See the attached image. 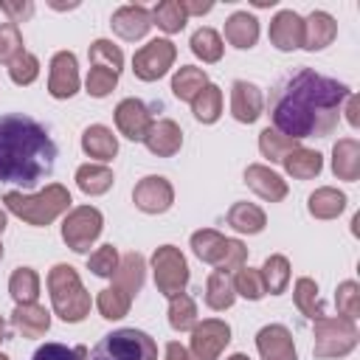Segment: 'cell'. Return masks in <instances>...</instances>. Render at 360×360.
<instances>
[{"label": "cell", "instance_id": "cell-1", "mask_svg": "<svg viewBox=\"0 0 360 360\" xmlns=\"http://www.w3.org/2000/svg\"><path fill=\"white\" fill-rule=\"evenodd\" d=\"M349 87L338 79L321 76L312 68H298L287 73L270 93L273 129L292 141L326 138L340 121Z\"/></svg>", "mask_w": 360, "mask_h": 360}, {"label": "cell", "instance_id": "cell-2", "mask_svg": "<svg viewBox=\"0 0 360 360\" xmlns=\"http://www.w3.org/2000/svg\"><path fill=\"white\" fill-rule=\"evenodd\" d=\"M56 143L51 132L25 112L0 115V183L34 188L56 166Z\"/></svg>", "mask_w": 360, "mask_h": 360}, {"label": "cell", "instance_id": "cell-3", "mask_svg": "<svg viewBox=\"0 0 360 360\" xmlns=\"http://www.w3.org/2000/svg\"><path fill=\"white\" fill-rule=\"evenodd\" d=\"M3 202L6 208L20 217L22 222L34 225V228H42V225H51L59 214H65L70 208V191L59 183H51L45 186L39 194H22V191H6L3 194Z\"/></svg>", "mask_w": 360, "mask_h": 360}, {"label": "cell", "instance_id": "cell-4", "mask_svg": "<svg viewBox=\"0 0 360 360\" xmlns=\"http://www.w3.org/2000/svg\"><path fill=\"white\" fill-rule=\"evenodd\" d=\"M48 292L53 312L65 323H79L90 312V292L84 290L76 267L70 264H53L48 273Z\"/></svg>", "mask_w": 360, "mask_h": 360}, {"label": "cell", "instance_id": "cell-5", "mask_svg": "<svg viewBox=\"0 0 360 360\" xmlns=\"http://www.w3.org/2000/svg\"><path fill=\"white\" fill-rule=\"evenodd\" d=\"M191 250L200 262H205L222 273H236L248 262V248L239 239H228L214 228L194 231L191 233Z\"/></svg>", "mask_w": 360, "mask_h": 360}, {"label": "cell", "instance_id": "cell-6", "mask_svg": "<svg viewBox=\"0 0 360 360\" xmlns=\"http://www.w3.org/2000/svg\"><path fill=\"white\" fill-rule=\"evenodd\" d=\"M87 360H158V343L141 329H115L87 352Z\"/></svg>", "mask_w": 360, "mask_h": 360}, {"label": "cell", "instance_id": "cell-7", "mask_svg": "<svg viewBox=\"0 0 360 360\" xmlns=\"http://www.w3.org/2000/svg\"><path fill=\"white\" fill-rule=\"evenodd\" d=\"M315 323V349L312 354L318 360H332V357H346L357 346V326L349 318H318Z\"/></svg>", "mask_w": 360, "mask_h": 360}, {"label": "cell", "instance_id": "cell-8", "mask_svg": "<svg viewBox=\"0 0 360 360\" xmlns=\"http://www.w3.org/2000/svg\"><path fill=\"white\" fill-rule=\"evenodd\" d=\"M101 228H104L101 211L93 208V205H79V208H73L65 217V222H62V239H65V245L70 250L87 253L90 245L101 236Z\"/></svg>", "mask_w": 360, "mask_h": 360}, {"label": "cell", "instance_id": "cell-9", "mask_svg": "<svg viewBox=\"0 0 360 360\" xmlns=\"http://www.w3.org/2000/svg\"><path fill=\"white\" fill-rule=\"evenodd\" d=\"M152 270H155V284L166 298L180 295L188 284V264H186L183 253L174 245H160L155 250Z\"/></svg>", "mask_w": 360, "mask_h": 360}, {"label": "cell", "instance_id": "cell-10", "mask_svg": "<svg viewBox=\"0 0 360 360\" xmlns=\"http://www.w3.org/2000/svg\"><path fill=\"white\" fill-rule=\"evenodd\" d=\"M177 59V48L172 39H149L141 51L132 56V70L141 82H158L169 73V68Z\"/></svg>", "mask_w": 360, "mask_h": 360}, {"label": "cell", "instance_id": "cell-11", "mask_svg": "<svg viewBox=\"0 0 360 360\" xmlns=\"http://www.w3.org/2000/svg\"><path fill=\"white\" fill-rule=\"evenodd\" d=\"M231 343V326L219 318H208L191 329V360H219L222 349Z\"/></svg>", "mask_w": 360, "mask_h": 360}, {"label": "cell", "instance_id": "cell-12", "mask_svg": "<svg viewBox=\"0 0 360 360\" xmlns=\"http://www.w3.org/2000/svg\"><path fill=\"white\" fill-rule=\"evenodd\" d=\"M132 202L135 208H141L143 214H163L172 208L174 202V188L166 177L160 174H146L143 180L135 183L132 188Z\"/></svg>", "mask_w": 360, "mask_h": 360}, {"label": "cell", "instance_id": "cell-13", "mask_svg": "<svg viewBox=\"0 0 360 360\" xmlns=\"http://www.w3.org/2000/svg\"><path fill=\"white\" fill-rule=\"evenodd\" d=\"M79 90V65H76V53L70 51H59L51 59V70H48V93L53 98H70Z\"/></svg>", "mask_w": 360, "mask_h": 360}, {"label": "cell", "instance_id": "cell-14", "mask_svg": "<svg viewBox=\"0 0 360 360\" xmlns=\"http://www.w3.org/2000/svg\"><path fill=\"white\" fill-rule=\"evenodd\" d=\"M115 127L129 141H143L152 127V112L141 98H124L115 107Z\"/></svg>", "mask_w": 360, "mask_h": 360}, {"label": "cell", "instance_id": "cell-15", "mask_svg": "<svg viewBox=\"0 0 360 360\" xmlns=\"http://www.w3.org/2000/svg\"><path fill=\"white\" fill-rule=\"evenodd\" d=\"M110 25L112 31L127 39V42H135V39H143L152 28V14L146 6H138V3H127L121 8H115V14L110 17Z\"/></svg>", "mask_w": 360, "mask_h": 360}, {"label": "cell", "instance_id": "cell-16", "mask_svg": "<svg viewBox=\"0 0 360 360\" xmlns=\"http://www.w3.org/2000/svg\"><path fill=\"white\" fill-rule=\"evenodd\" d=\"M256 349L262 360H298L295 357V343L287 326L281 323H267L256 332Z\"/></svg>", "mask_w": 360, "mask_h": 360}, {"label": "cell", "instance_id": "cell-17", "mask_svg": "<svg viewBox=\"0 0 360 360\" xmlns=\"http://www.w3.org/2000/svg\"><path fill=\"white\" fill-rule=\"evenodd\" d=\"M264 110V98H262V90L253 84V82H245V79H236L231 84V115L239 121V124H253Z\"/></svg>", "mask_w": 360, "mask_h": 360}, {"label": "cell", "instance_id": "cell-18", "mask_svg": "<svg viewBox=\"0 0 360 360\" xmlns=\"http://www.w3.org/2000/svg\"><path fill=\"white\" fill-rule=\"evenodd\" d=\"M270 42L278 51H295L304 42V20L292 11V8H281L273 20H270Z\"/></svg>", "mask_w": 360, "mask_h": 360}, {"label": "cell", "instance_id": "cell-19", "mask_svg": "<svg viewBox=\"0 0 360 360\" xmlns=\"http://www.w3.org/2000/svg\"><path fill=\"white\" fill-rule=\"evenodd\" d=\"M146 149L158 158H172L180 152L183 146V129L172 121V118H160V121H152L146 138H143Z\"/></svg>", "mask_w": 360, "mask_h": 360}, {"label": "cell", "instance_id": "cell-20", "mask_svg": "<svg viewBox=\"0 0 360 360\" xmlns=\"http://www.w3.org/2000/svg\"><path fill=\"white\" fill-rule=\"evenodd\" d=\"M245 183L267 202H281L287 197V180H281V174H276L270 166L253 163L245 169Z\"/></svg>", "mask_w": 360, "mask_h": 360}, {"label": "cell", "instance_id": "cell-21", "mask_svg": "<svg viewBox=\"0 0 360 360\" xmlns=\"http://www.w3.org/2000/svg\"><path fill=\"white\" fill-rule=\"evenodd\" d=\"M143 276H146V262H143V256L135 253V250H129V253H124V256L118 259V267H115V273H112V281H115L112 287H118L121 292H127V295L132 298V295L141 292Z\"/></svg>", "mask_w": 360, "mask_h": 360}, {"label": "cell", "instance_id": "cell-22", "mask_svg": "<svg viewBox=\"0 0 360 360\" xmlns=\"http://www.w3.org/2000/svg\"><path fill=\"white\" fill-rule=\"evenodd\" d=\"M335 37H338L335 17L326 14V11H312L304 20V42H301V48H307V51H323L326 45H332Z\"/></svg>", "mask_w": 360, "mask_h": 360}, {"label": "cell", "instance_id": "cell-23", "mask_svg": "<svg viewBox=\"0 0 360 360\" xmlns=\"http://www.w3.org/2000/svg\"><path fill=\"white\" fill-rule=\"evenodd\" d=\"M11 326L22 335V338H42L51 326V312L39 304H17L11 312Z\"/></svg>", "mask_w": 360, "mask_h": 360}, {"label": "cell", "instance_id": "cell-24", "mask_svg": "<svg viewBox=\"0 0 360 360\" xmlns=\"http://www.w3.org/2000/svg\"><path fill=\"white\" fill-rule=\"evenodd\" d=\"M82 149H84L87 158H96V160L107 163V160H112L118 155V141H115L110 127L93 124V127H87L82 132Z\"/></svg>", "mask_w": 360, "mask_h": 360}, {"label": "cell", "instance_id": "cell-25", "mask_svg": "<svg viewBox=\"0 0 360 360\" xmlns=\"http://www.w3.org/2000/svg\"><path fill=\"white\" fill-rule=\"evenodd\" d=\"M225 39L239 51L253 48L256 39H259V20L248 11H233L225 20Z\"/></svg>", "mask_w": 360, "mask_h": 360}, {"label": "cell", "instance_id": "cell-26", "mask_svg": "<svg viewBox=\"0 0 360 360\" xmlns=\"http://www.w3.org/2000/svg\"><path fill=\"white\" fill-rule=\"evenodd\" d=\"M332 172L340 180L354 183L360 177V143L354 138H343L332 149Z\"/></svg>", "mask_w": 360, "mask_h": 360}, {"label": "cell", "instance_id": "cell-27", "mask_svg": "<svg viewBox=\"0 0 360 360\" xmlns=\"http://www.w3.org/2000/svg\"><path fill=\"white\" fill-rule=\"evenodd\" d=\"M281 163H284L287 174L295 177V180H312V177H318L321 169H323V158H321V152L307 149V146H295L290 155H284Z\"/></svg>", "mask_w": 360, "mask_h": 360}, {"label": "cell", "instance_id": "cell-28", "mask_svg": "<svg viewBox=\"0 0 360 360\" xmlns=\"http://www.w3.org/2000/svg\"><path fill=\"white\" fill-rule=\"evenodd\" d=\"M307 208L315 219H335L343 208H346V194L332 188V186H323V188H315L307 200Z\"/></svg>", "mask_w": 360, "mask_h": 360}, {"label": "cell", "instance_id": "cell-29", "mask_svg": "<svg viewBox=\"0 0 360 360\" xmlns=\"http://www.w3.org/2000/svg\"><path fill=\"white\" fill-rule=\"evenodd\" d=\"M112 183H115V177L104 163H84V166L76 169V186L90 197H98V194L110 191Z\"/></svg>", "mask_w": 360, "mask_h": 360}, {"label": "cell", "instance_id": "cell-30", "mask_svg": "<svg viewBox=\"0 0 360 360\" xmlns=\"http://www.w3.org/2000/svg\"><path fill=\"white\" fill-rule=\"evenodd\" d=\"M225 219H228V225H231L233 231H239V233H262L264 225H267L264 211H262L259 205H253V202H233Z\"/></svg>", "mask_w": 360, "mask_h": 360}, {"label": "cell", "instance_id": "cell-31", "mask_svg": "<svg viewBox=\"0 0 360 360\" xmlns=\"http://www.w3.org/2000/svg\"><path fill=\"white\" fill-rule=\"evenodd\" d=\"M236 301V292H233V281H231V273H222V270H214L205 281V304L217 312L233 307Z\"/></svg>", "mask_w": 360, "mask_h": 360}, {"label": "cell", "instance_id": "cell-32", "mask_svg": "<svg viewBox=\"0 0 360 360\" xmlns=\"http://www.w3.org/2000/svg\"><path fill=\"white\" fill-rule=\"evenodd\" d=\"M208 84V76L202 68H194V65H183L177 68V73L172 76V93L180 98V101H194V96Z\"/></svg>", "mask_w": 360, "mask_h": 360}, {"label": "cell", "instance_id": "cell-33", "mask_svg": "<svg viewBox=\"0 0 360 360\" xmlns=\"http://www.w3.org/2000/svg\"><path fill=\"white\" fill-rule=\"evenodd\" d=\"M259 273H262V281H264V292H270V295H281L290 284V262L281 253L267 256Z\"/></svg>", "mask_w": 360, "mask_h": 360}, {"label": "cell", "instance_id": "cell-34", "mask_svg": "<svg viewBox=\"0 0 360 360\" xmlns=\"http://www.w3.org/2000/svg\"><path fill=\"white\" fill-rule=\"evenodd\" d=\"M149 14H152V25H158L166 34H177L188 22V14L183 11V3L180 0H160Z\"/></svg>", "mask_w": 360, "mask_h": 360}, {"label": "cell", "instance_id": "cell-35", "mask_svg": "<svg viewBox=\"0 0 360 360\" xmlns=\"http://www.w3.org/2000/svg\"><path fill=\"white\" fill-rule=\"evenodd\" d=\"M191 112H194V118L202 121V124H214V121H219V115H222V90H219L217 84L208 82V84L194 96V101H191Z\"/></svg>", "mask_w": 360, "mask_h": 360}, {"label": "cell", "instance_id": "cell-36", "mask_svg": "<svg viewBox=\"0 0 360 360\" xmlns=\"http://www.w3.org/2000/svg\"><path fill=\"white\" fill-rule=\"evenodd\" d=\"M8 292L17 304H37L39 298V276L34 267H17L8 278Z\"/></svg>", "mask_w": 360, "mask_h": 360}, {"label": "cell", "instance_id": "cell-37", "mask_svg": "<svg viewBox=\"0 0 360 360\" xmlns=\"http://www.w3.org/2000/svg\"><path fill=\"white\" fill-rule=\"evenodd\" d=\"M292 298H295V307L301 309V315H307L309 321H318L323 318V301L318 298V284L309 278V276H301L292 287Z\"/></svg>", "mask_w": 360, "mask_h": 360}, {"label": "cell", "instance_id": "cell-38", "mask_svg": "<svg viewBox=\"0 0 360 360\" xmlns=\"http://www.w3.org/2000/svg\"><path fill=\"white\" fill-rule=\"evenodd\" d=\"M169 326L174 332H191L197 326V304L191 295L180 292L169 298Z\"/></svg>", "mask_w": 360, "mask_h": 360}, {"label": "cell", "instance_id": "cell-39", "mask_svg": "<svg viewBox=\"0 0 360 360\" xmlns=\"http://www.w3.org/2000/svg\"><path fill=\"white\" fill-rule=\"evenodd\" d=\"M191 53L197 56V59H202V62H208V65H214V62H219L222 59V37L214 31V28H197L194 34H191Z\"/></svg>", "mask_w": 360, "mask_h": 360}, {"label": "cell", "instance_id": "cell-40", "mask_svg": "<svg viewBox=\"0 0 360 360\" xmlns=\"http://www.w3.org/2000/svg\"><path fill=\"white\" fill-rule=\"evenodd\" d=\"M295 146H298V141L281 135V132L273 129V127H267V129L259 132V149H262V155H264L270 163H281L284 155H290Z\"/></svg>", "mask_w": 360, "mask_h": 360}, {"label": "cell", "instance_id": "cell-41", "mask_svg": "<svg viewBox=\"0 0 360 360\" xmlns=\"http://www.w3.org/2000/svg\"><path fill=\"white\" fill-rule=\"evenodd\" d=\"M129 307H132V298H129L127 292H121L118 287H107V290H101L98 298H96V309H98L101 318H107V321L124 318V315L129 312Z\"/></svg>", "mask_w": 360, "mask_h": 360}, {"label": "cell", "instance_id": "cell-42", "mask_svg": "<svg viewBox=\"0 0 360 360\" xmlns=\"http://www.w3.org/2000/svg\"><path fill=\"white\" fill-rule=\"evenodd\" d=\"M231 281H233V292L236 295H242V298H248V301H259V298H264L267 292H264V281H262V273L259 270H253V267H239L233 276H231Z\"/></svg>", "mask_w": 360, "mask_h": 360}, {"label": "cell", "instance_id": "cell-43", "mask_svg": "<svg viewBox=\"0 0 360 360\" xmlns=\"http://www.w3.org/2000/svg\"><path fill=\"white\" fill-rule=\"evenodd\" d=\"M8 76H11V82L20 84V87L34 84L37 76H39V59H37L31 51L22 48V51L8 62Z\"/></svg>", "mask_w": 360, "mask_h": 360}, {"label": "cell", "instance_id": "cell-44", "mask_svg": "<svg viewBox=\"0 0 360 360\" xmlns=\"http://www.w3.org/2000/svg\"><path fill=\"white\" fill-rule=\"evenodd\" d=\"M115 84H118V70L104 68V65H90V73H87V79H84V87H87V93H90L93 98L110 96V93L115 90Z\"/></svg>", "mask_w": 360, "mask_h": 360}, {"label": "cell", "instance_id": "cell-45", "mask_svg": "<svg viewBox=\"0 0 360 360\" xmlns=\"http://www.w3.org/2000/svg\"><path fill=\"white\" fill-rule=\"evenodd\" d=\"M90 65H104V68H112V70H118L121 73V68H124V53H121V48L118 45H112L110 39H96L93 45H90Z\"/></svg>", "mask_w": 360, "mask_h": 360}, {"label": "cell", "instance_id": "cell-46", "mask_svg": "<svg viewBox=\"0 0 360 360\" xmlns=\"http://www.w3.org/2000/svg\"><path fill=\"white\" fill-rule=\"evenodd\" d=\"M335 304H338L340 318L357 321V315H360V287H357V281H343V284H338Z\"/></svg>", "mask_w": 360, "mask_h": 360}, {"label": "cell", "instance_id": "cell-47", "mask_svg": "<svg viewBox=\"0 0 360 360\" xmlns=\"http://www.w3.org/2000/svg\"><path fill=\"white\" fill-rule=\"evenodd\" d=\"M118 250L112 248V245H101L98 250H93L90 256H87V270H93L96 276H101V278H112V273H115V267H118Z\"/></svg>", "mask_w": 360, "mask_h": 360}, {"label": "cell", "instance_id": "cell-48", "mask_svg": "<svg viewBox=\"0 0 360 360\" xmlns=\"http://www.w3.org/2000/svg\"><path fill=\"white\" fill-rule=\"evenodd\" d=\"M22 51V34L14 22H0V65H8Z\"/></svg>", "mask_w": 360, "mask_h": 360}, {"label": "cell", "instance_id": "cell-49", "mask_svg": "<svg viewBox=\"0 0 360 360\" xmlns=\"http://www.w3.org/2000/svg\"><path fill=\"white\" fill-rule=\"evenodd\" d=\"M31 360H87V346L68 349L65 343H45L34 352Z\"/></svg>", "mask_w": 360, "mask_h": 360}, {"label": "cell", "instance_id": "cell-50", "mask_svg": "<svg viewBox=\"0 0 360 360\" xmlns=\"http://www.w3.org/2000/svg\"><path fill=\"white\" fill-rule=\"evenodd\" d=\"M0 11L3 14H8V22H25L31 14H34V3H11V0H6V3H0Z\"/></svg>", "mask_w": 360, "mask_h": 360}, {"label": "cell", "instance_id": "cell-51", "mask_svg": "<svg viewBox=\"0 0 360 360\" xmlns=\"http://www.w3.org/2000/svg\"><path fill=\"white\" fill-rule=\"evenodd\" d=\"M163 360H191V354H188V349L183 343L172 340V343H166V357Z\"/></svg>", "mask_w": 360, "mask_h": 360}, {"label": "cell", "instance_id": "cell-52", "mask_svg": "<svg viewBox=\"0 0 360 360\" xmlns=\"http://www.w3.org/2000/svg\"><path fill=\"white\" fill-rule=\"evenodd\" d=\"M183 3V11L191 17V14H208L211 8H214V3L211 0H205V3H197V0H180Z\"/></svg>", "mask_w": 360, "mask_h": 360}, {"label": "cell", "instance_id": "cell-53", "mask_svg": "<svg viewBox=\"0 0 360 360\" xmlns=\"http://www.w3.org/2000/svg\"><path fill=\"white\" fill-rule=\"evenodd\" d=\"M346 112H349V124L357 127V96L354 93H349V98H346Z\"/></svg>", "mask_w": 360, "mask_h": 360}, {"label": "cell", "instance_id": "cell-54", "mask_svg": "<svg viewBox=\"0 0 360 360\" xmlns=\"http://www.w3.org/2000/svg\"><path fill=\"white\" fill-rule=\"evenodd\" d=\"M6 338H8V332H6V321H3V318H0V343H3V340H6Z\"/></svg>", "mask_w": 360, "mask_h": 360}, {"label": "cell", "instance_id": "cell-55", "mask_svg": "<svg viewBox=\"0 0 360 360\" xmlns=\"http://www.w3.org/2000/svg\"><path fill=\"white\" fill-rule=\"evenodd\" d=\"M225 360H250V357H248V354H239V352H236V354H231V357H225Z\"/></svg>", "mask_w": 360, "mask_h": 360}, {"label": "cell", "instance_id": "cell-56", "mask_svg": "<svg viewBox=\"0 0 360 360\" xmlns=\"http://www.w3.org/2000/svg\"><path fill=\"white\" fill-rule=\"evenodd\" d=\"M6 231V211H0V233Z\"/></svg>", "mask_w": 360, "mask_h": 360}, {"label": "cell", "instance_id": "cell-57", "mask_svg": "<svg viewBox=\"0 0 360 360\" xmlns=\"http://www.w3.org/2000/svg\"><path fill=\"white\" fill-rule=\"evenodd\" d=\"M0 360H8V357H6V354H0Z\"/></svg>", "mask_w": 360, "mask_h": 360}, {"label": "cell", "instance_id": "cell-58", "mask_svg": "<svg viewBox=\"0 0 360 360\" xmlns=\"http://www.w3.org/2000/svg\"><path fill=\"white\" fill-rule=\"evenodd\" d=\"M0 259H3V245H0Z\"/></svg>", "mask_w": 360, "mask_h": 360}]
</instances>
